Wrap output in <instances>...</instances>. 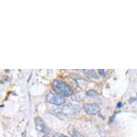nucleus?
Masks as SVG:
<instances>
[{
    "instance_id": "nucleus-10",
    "label": "nucleus",
    "mask_w": 137,
    "mask_h": 137,
    "mask_svg": "<svg viewBox=\"0 0 137 137\" xmlns=\"http://www.w3.org/2000/svg\"><path fill=\"white\" fill-rule=\"evenodd\" d=\"M53 137H65V136L62 135V134H55V135H54Z\"/></svg>"
},
{
    "instance_id": "nucleus-7",
    "label": "nucleus",
    "mask_w": 137,
    "mask_h": 137,
    "mask_svg": "<svg viewBox=\"0 0 137 137\" xmlns=\"http://www.w3.org/2000/svg\"><path fill=\"white\" fill-rule=\"evenodd\" d=\"M86 95L88 97H95L98 95V92L95 90H90L86 92Z\"/></svg>"
},
{
    "instance_id": "nucleus-3",
    "label": "nucleus",
    "mask_w": 137,
    "mask_h": 137,
    "mask_svg": "<svg viewBox=\"0 0 137 137\" xmlns=\"http://www.w3.org/2000/svg\"><path fill=\"white\" fill-rule=\"evenodd\" d=\"M46 101L51 104H54V105H63L65 102V100L64 98H63L60 96L53 94H47L46 96Z\"/></svg>"
},
{
    "instance_id": "nucleus-5",
    "label": "nucleus",
    "mask_w": 137,
    "mask_h": 137,
    "mask_svg": "<svg viewBox=\"0 0 137 137\" xmlns=\"http://www.w3.org/2000/svg\"><path fill=\"white\" fill-rule=\"evenodd\" d=\"M35 128L40 132L42 133H45V134H47L49 132L48 128L45 125V123L43 121V120L41 118H37L35 119Z\"/></svg>"
},
{
    "instance_id": "nucleus-2",
    "label": "nucleus",
    "mask_w": 137,
    "mask_h": 137,
    "mask_svg": "<svg viewBox=\"0 0 137 137\" xmlns=\"http://www.w3.org/2000/svg\"><path fill=\"white\" fill-rule=\"evenodd\" d=\"M58 111H59L60 114H63V115L73 116L78 113L80 111V108L78 105H73V104H67V105H63Z\"/></svg>"
},
{
    "instance_id": "nucleus-8",
    "label": "nucleus",
    "mask_w": 137,
    "mask_h": 137,
    "mask_svg": "<svg viewBox=\"0 0 137 137\" xmlns=\"http://www.w3.org/2000/svg\"><path fill=\"white\" fill-rule=\"evenodd\" d=\"M70 135L72 136V137H83L81 134L76 130H73V132H70Z\"/></svg>"
},
{
    "instance_id": "nucleus-4",
    "label": "nucleus",
    "mask_w": 137,
    "mask_h": 137,
    "mask_svg": "<svg viewBox=\"0 0 137 137\" xmlns=\"http://www.w3.org/2000/svg\"><path fill=\"white\" fill-rule=\"evenodd\" d=\"M83 109L88 115H96L100 112L101 108L99 105L96 103H86L83 105Z\"/></svg>"
},
{
    "instance_id": "nucleus-9",
    "label": "nucleus",
    "mask_w": 137,
    "mask_h": 137,
    "mask_svg": "<svg viewBox=\"0 0 137 137\" xmlns=\"http://www.w3.org/2000/svg\"><path fill=\"white\" fill-rule=\"evenodd\" d=\"M98 71H99L100 74L101 75V76H105V72H104V70H98Z\"/></svg>"
},
{
    "instance_id": "nucleus-1",
    "label": "nucleus",
    "mask_w": 137,
    "mask_h": 137,
    "mask_svg": "<svg viewBox=\"0 0 137 137\" xmlns=\"http://www.w3.org/2000/svg\"><path fill=\"white\" fill-rule=\"evenodd\" d=\"M52 86H53V90L55 93L60 94L63 96H70L73 94V90H72V88L65 82L61 80H54Z\"/></svg>"
},
{
    "instance_id": "nucleus-6",
    "label": "nucleus",
    "mask_w": 137,
    "mask_h": 137,
    "mask_svg": "<svg viewBox=\"0 0 137 137\" xmlns=\"http://www.w3.org/2000/svg\"><path fill=\"white\" fill-rule=\"evenodd\" d=\"M83 72L84 73V74L88 77L91 78H97L98 76H97L96 73L95 72V70H83Z\"/></svg>"
}]
</instances>
